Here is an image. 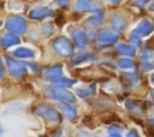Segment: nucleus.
Instances as JSON below:
<instances>
[{
	"mask_svg": "<svg viewBox=\"0 0 154 137\" xmlns=\"http://www.w3.org/2000/svg\"><path fill=\"white\" fill-rule=\"evenodd\" d=\"M43 76H45L46 79H51V81H55V79L61 78V76H63V67H61V65L51 66L49 68H47L45 71Z\"/></svg>",
	"mask_w": 154,
	"mask_h": 137,
	"instance_id": "obj_9",
	"label": "nucleus"
},
{
	"mask_svg": "<svg viewBox=\"0 0 154 137\" xmlns=\"http://www.w3.org/2000/svg\"><path fill=\"white\" fill-rule=\"evenodd\" d=\"M118 65L122 68H132V67H135V62L131 59H125V58L124 59H120L118 61Z\"/></svg>",
	"mask_w": 154,
	"mask_h": 137,
	"instance_id": "obj_21",
	"label": "nucleus"
},
{
	"mask_svg": "<svg viewBox=\"0 0 154 137\" xmlns=\"http://www.w3.org/2000/svg\"><path fill=\"white\" fill-rule=\"evenodd\" d=\"M126 137H140V136H138V133H137L136 130H130V131L128 132Z\"/></svg>",
	"mask_w": 154,
	"mask_h": 137,
	"instance_id": "obj_22",
	"label": "nucleus"
},
{
	"mask_svg": "<svg viewBox=\"0 0 154 137\" xmlns=\"http://www.w3.org/2000/svg\"><path fill=\"white\" fill-rule=\"evenodd\" d=\"M69 1H70V0H55L57 5H59V6H64V5H66Z\"/></svg>",
	"mask_w": 154,
	"mask_h": 137,
	"instance_id": "obj_23",
	"label": "nucleus"
},
{
	"mask_svg": "<svg viewBox=\"0 0 154 137\" xmlns=\"http://www.w3.org/2000/svg\"><path fill=\"white\" fill-rule=\"evenodd\" d=\"M108 1H111V2H113V4H118V2H120L122 0H108Z\"/></svg>",
	"mask_w": 154,
	"mask_h": 137,
	"instance_id": "obj_28",
	"label": "nucleus"
},
{
	"mask_svg": "<svg viewBox=\"0 0 154 137\" xmlns=\"http://www.w3.org/2000/svg\"><path fill=\"white\" fill-rule=\"evenodd\" d=\"M6 64H7V68H8L10 73L14 78H20L26 75V67L24 64L14 60L12 58H6Z\"/></svg>",
	"mask_w": 154,
	"mask_h": 137,
	"instance_id": "obj_5",
	"label": "nucleus"
},
{
	"mask_svg": "<svg viewBox=\"0 0 154 137\" xmlns=\"http://www.w3.org/2000/svg\"><path fill=\"white\" fill-rule=\"evenodd\" d=\"M59 108L63 112V114H65L69 119H75L77 117V111L76 108L72 106V103L69 102H60L59 103Z\"/></svg>",
	"mask_w": 154,
	"mask_h": 137,
	"instance_id": "obj_10",
	"label": "nucleus"
},
{
	"mask_svg": "<svg viewBox=\"0 0 154 137\" xmlns=\"http://www.w3.org/2000/svg\"><path fill=\"white\" fill-rule=\"evenodd\" d=\"M154 30V26H153V24L149 22V20H147V19H144V20H142L138 25H137V28L132 31V35L134 36H136V37H141V36H147V35H149L152 31Z\"/></svg>",
	"mask_w": 154,
	"mask_h": 137,
	"instance_id": "obj_6",
	"label": "nucleus"
},
{
	"mask_svg": "<svg viewBox=\"0 0 154 137\" xmlns=\"http://www.w3.org/2000/svg\"><path fill=\"white\" fill-rule=\"evenodd\" d=\"M152 10L154 11V2H153V5H152Z\"/></svg>",
	"mask_w": 154,
	"mask_h": 137,
	"instance_id": "obj_32",
	"label": "nucleus"
},
{
	"mask_svg": "<svg viewBox=\"0 0 154 137\" xmlns=\"http://www.w3.org/2000/svg\"><path fill=\"white\" fill-rule=\"evenodd\" d=\"M153 96H154V91H153Z\"/></svg>",
	"mask_w": 154,
	"mask_h": 137,
	"instance_id": "obj_34",
	"label": "nucleus"
},
{
	"mask_svg": "<svg viewBox=\"0 0 154 137\" xmlns=\"http://www.w3.org/2000/svg\"><path fill=\"white\" fill-rule=\"evenodd\" d=\"M77 95L81 96V97H87V96H90L95 93V84H91L89 85L88 88H82V89H77Z\"/></svg>",
	"mask_w": 154,
	"mask_h": 137,
	"instance_id": "obj_19",
	"label": "nucleus"
},
{
	"mask_svg": "<svg viewBox=\"0 0 154 137\" xmlns=\"http://www.w3.org/2000/svg\"><path fill=\"white\" fill-rule=\"evenodd\" d=\"M6 28L12 34H24L26 31V23L20 16H11L6 20Z\"/></svg>",
	"mask_w": 154,
	"mask_h": 137,
	"instance_id": "obj_4",
	"label": "nucleus"
},
{
	"mask_svg": "<svg viewBox=\"0 0 154 137\" xmlns=\"http://www.w3.org/2000/svg\"><path fill=\"white\" fill-rule=\"evenodd\" d=\"M53 49L61 56H70L72 54V44L70 40L65 36H59L53 42Z\"/></svg>",
	"mask_w": 154,
	"mask_h": 137,
	"instance_id": "obj_3",
	"label": "nucleus"
},
{
	"mask_svg": "<svg viewBox=\"0 0 154 137\" xmlns=\"http://www.w3.org/2000/svg\"><path fill=\"white\" fill-rule=\"evenodd\" d=\"M61 136V130H58L55 133H54V136H52V137H60Z\"/></svg>",
	"mask_w": 154,
	"mask_h": 137,
	"instance_id": "obj_26",
	"label": "nucleus"
},
{
	"mask_svg": "<svg viewBox=\"0 0 154 137\" xmlns=\"http://www.w3.org/2000/svg\"><path fill=\"white\" fill-rule=\"evenodd\" d=\"M32 112L42 118H46V119H49V120H53V121H59L60 120V115L58 113V111L48 105V103H40L37 105L36 107H34Z\"/></svg>",
	"mask_w": 154,
	"mask_h": 137,
	"instance_id": "obj_2",
	"label": "nucleus"
},
{
	"mask_svg": "<svg viewBox=\"0 0 154 137\" xmlns=\"http://www.w3.org/2000/svg\"><path fill=\"white\" fill-rule=\"evenodd\" d=\"M1 23H2V22H1V20H0V25H1Z\"/></svg>",
	"mask_w": 154,
	"mask_h": 137,
	"instance_id": "obj_33",
	"label": "nucleus"
},
{
	"mask_svg": "<svg viewBox=\"0 0 154 137\" xmlns=\"http://www.w3.org/2000/svg\"><path fill=\"white\" fill-rule=\"evenodd\" d=\"M93 59H94V54L93 53H83V54L76 55L72 59V64L78 65V64H82V62H85V61H90Z\"/></svg>",
	"mask_w": 154,
	"mask_h": 137,
	"instance_id": "obj_15",
	"label": "nucleus"
},
{
	"mask_svg": "<svg viewBox=\"0 0 154 137\" xmlns=\"http://www.w3.org/2000/svg\"><path fill=\"white\" fill-rule=\"evenodd\" d=\"M2 76H4V68H2V62L0 59V78H2Z\"/></svg>",
	"mask_w": 154,
	"mask_h": 137,
	"instance_id": "obj_24",
	"label": "nucleus"
},
{
	"mask_svg": "<svg viewBox=\"0 0 154 137\" xmlns=\"http://www.w3.org/2000/svg\"><path fill=\"white\" fill-rule=\"evenodd\" d=\"M76 81L75 79H66V78H59V79H55L53 81V84L54 87H59V88H66V87H72V84H75Z\"/></svg>",
	"mask_w": 154,
	"mask_h": 137,
	"instance_id": "obj_18",
	"label": "nucleus"
},
{
	"mask_svg": "<svg viewBox=\"0 0 154 137\" xmlns=\"http://www.w3.org/2000/svg\"><path fill=\"white\" fill-rule=\"evenodd\" d=\"M90 1L91 0H77V5H76V10L78 11H90V10H95L90 6Z\"/></svg>",
	"mask_w": 154,
	"mask_h": 137,
	"instance_id": "obj_20",
	"label": "nucleus"
},
{
	"mask_svg": "<svg viewBox=\"0 0 154 137\" xmlns=\"http://www.w3.org/2000/svg\"><path fill=\"white\" fill-rule=\"evenodd\" d=\"M108 137H122V136H120L119 133H117V132H111Z\"/></svg>",
	"mask_w": 154,
	"mask_h": 137,
	"instance_id": "obj_25",
	"label": "nucleus"
},
{
	"mask_svg": "<svg viewBox=\"0 0 154 137\" xmlns=\"http://www.w3.org/2000/svg\"><path fill=\"white\" fill-rule=\"evenodd\" d=\"M126 19L123 17V16H120V14H116L113 18H112V26L116 29V30H118V31H122V30H124V28L126 26Z\"/></svg>",
	"mask_w": 154,
	"mask_h": 137,
	"instance_id": "obj_13",
	"label": "nucleus"
},
{
	"mask_svg": "<svg viewBox=\"0 0 154 137\" xmlns=\"http://www.w3.org/2000/svg\"><path fill=\"white\" fill-rule=\"evenodd\" d=\"M52 14H53V11L48 7H36L29 12V17L31 19H42V18L49 17Z\"/></svg>",
	"mask_w": 154,
	"mask_h": 137,
	"instance_id": "obj_8",
	"label": "nucleus"
},
{
	"mask_svg": "<svg viewBox=\"0 0 154 137\" xmlns=\"http://www.w3.org/2000/svg\"><path fill=\"white\" fill-rule=\"evenodd\" d=\"M118 40V35L113 31H109V30H105V31H101L99 35H97V41L101 46H108V44H113L114 42H117Z\"/></svg>",
	"mask_w": 154,
	"mask_h": 137,
	"instance_id": "obj_7",
	"label": "nucleus"
},
{
	"mask_svg": "<svg viewBox=\"0 0 154 137\" xmlns=\"http://www.w3.org/2000/svg\"><path fill=\"white\" fill-rule=\"evenodd\" d=\"M13 55L17 58H22V59H29V58L34 56V50H31L30 48H26V47H20L13 52Z\"/></svg>",
	"mask_w": 154,
	"mask_h": 137,
	"instance_id": "obj_14",
	"label": "nucleus"
},
{
	"mask_svg": "<svg viewBox=\"0 0 154 137\" xmlns=\"http://www.w3.org/2000/svg\"><path fill=\"white\" fill-rule=\"evenodd\" d=\"M103 19V13L102 12H97L95 14H93L91 17H89L87 19V25L89 26H97Z\"/></svg>",
	"mask_w": 154,
	"mask_h": 137,
	"instance_id": "obj_17",
	"label": "nucleus"
},
{
	"mask_svg": "<svg viewBox=\"0 0 154 137\" xmlns=\"http://www.w3.org/2000/svg\"><path fill=\"white\" fill-rule=\"evenodd\" d=\"M46 95L48 97H51V99L59 100L61 102H69V103H73L75 102V96L72 95V93L65 90L64 88L51 85V87H48L46 89Z\"/></svg>",
	"mask_w": 154,
	"mask_h": 137,
	"instance_id": "obj_1",
	"label": "nucleus"
},
{
	"mask_svg": "<svg viewBox=\"0 0 154 137\" xmlns=\"http://www.w3.org/2000/svg\"><path fill=\"white\" fill-rule=\"evenodd\" d=\"M152 81H153V82H154V73H153V75H152Z\"/></svg>",
	"mask_w": 154,
	"mask_h": 137,
	"instance_id": "obj_31",
	"label": "nucleus"
},
{
	"mask_svg": "<svg viewBox=\"0 0 154 137\" xmlns=\"http://www.w3.org/2000/svg\"><path fill=\"white\" fill-rule=\"evenodd\" d=\"M2 132H4V129H2V126H1V125H0V136H1V135H2Z\"/></svg>",
	"mask_w": 154,
	"mask_h": 137,
	"instance_id": "obj_29",
	"label": "nucleus"
},
{
	"mask_svg": "<svg viewBox=\"0 0 154 137\" xmlns=\"http://www.w3.org/2000/svg\"><path fill=\"white\" fill-rule=\"evenodd\" d=\"M19 41L20 40L16 34H6L1 38V44L4 47H10V46H13V44H18Z\"/></svg>",
	"mask_w": 154,
	"mask_h": 137,
	"instance_id": "obj_12",
	"label": "nucleus"
},
{
	"mask_svg": "<svg viewBox=\"0 0 154 137\" xmlns=\"http://www.w3.org/2000/svg\"><path fill=\"white\" fill-rule=\"evenodd\" d=\"M73 37H75V43L77 46V48H84L87 46V42H88V37H87V34L83 31V30H76L73 32Z\"/></svg>",
	"mask_w": 154,
	"mask_h": 137,
	"instance_id": "obj_11",
	"label": "nucleus"
},
{
	"mask_svg": "<svg viewBox=\"0 0 154 137\" xmlns=\"http://www.w3.org/2000/svg\"><path fill=\"white\" fill-rule=\"evenodd\" d=\"M117 50L123 55H130V56L136 53V48L134 46H130V44H118Z\"/></svg>",
	"mask_w": 154,
	"mask_h": 137,
	"instance_id": "obj_16",
	"label": "nucleus"
},
{
	"mask_svg": "<svg viewBox=\"0 0 154 137\" xmlns=\"http://www.w3.org/2000/svg\"><path fill=\"white\" fill-rule=\"evenodd\" d=\"M147 136H148V137H154V131H153V130H149L148 133H147Z\"/></svg>",
	"mask_w": 154,
	"mask_h": 137,
	"instance_id": "obj_27",
	"label": "nucleus"
},
{
	"mask_svg": "<svg viewBox=\"0 0 154 137\" xmlns=\"http://www.w3.org/2000/svg\"><path fill=\"white\" fill-rule=\"evenodd\" d=\"M149 123H150V124H154V118H153V119H149Z\"/></svg>",
	"mask_w": 154,
	"mask_h": 137,
	"instance_id": "obj_30",
	"label": "nucleus"
}]
</instances>
